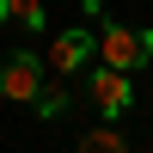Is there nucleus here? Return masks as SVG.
I'll return each mask as SVG.
<instances>
[{"instance_id":"1","label":"nucleus","mask_w":153,"mask_h":153,"mask_svg":"<svg viewBox=\"0 0 153 153\" xmlns=\"http://www.w3.org/2000/svg\"><path fill=\"white\" fill-rule=\"evenodd\" d=\"M98 55H104L110 68L135 74V68H147V61H153V31H135V25H104Z\"/></svg>"},{"instance_id":"2","label":"nucleus","mask_w":153,"mask_h":153,"mask_svg":"<svg viewBox=\"0 0 153 153\" xmlns=\"http://www.w3.org/2000/svg\"><path fill=\"white\" fill-rule=\"evenodd\" d=\"M37 92H43V61L31 49H12L0 61V98L6 104H37Z\"/></svg>"},{"instance_id":"3","label":"nucleus","mask_w":153,"mask_h":153,"mask_svg":"<svg viewBox=\"0 0 153 153\" xmlns=\"http://www.w3.org/2000/svg\"><path fill=\"white\" fill-rule=\"evenodd\" d=\"M86 92H92V104H98V110H104V117H110V123H117V117H123V110H129V104H135V86H129V74H123V68H110V61H104V68H98V74H92V86H86Z\"/></svg>"},{"instance_id":"4","label":"nucleus","mask_w":153,"mask_h":153,"mask_svg":"<svg viewBox=\"0 0 153 153\" xmlns=\"http://www.w3.org/2000/svg\"><path fill=\"white\" fill-rule=\"evenodd\" d=\"M92 55H98V31H55V37H49V61H55V74H80Z\"/></svg>"},{"instance_id":"5","label":"nucleus","mask_w":153,"mask_h":153,"mask_svg":"<svg viewBox=\"0 0 153 153\" xmlns=\"http://www.w3.org/2000/svg\"><path fill=\"white\" fill-rule=\"evenodd\" d=\"M0 25H19V31H43V0H0Z\"/></svg>"},{"instance_id":"6","label":"nucleus","mask_w":153,"mask_h":153,"mask_svg":"<svg viewBox=\"0 0 153 153\" xmlns=\"http://www.w3.org/2000/svg\"><path fill=\"white\" fill-rule=\"evenodd\" d=\"M86 147H104V153H123L129 141H123V135L110 129V117H104V129H92V135H86Z\"/></svg>"},{"instance_id":"7","label":"nucleus","mask_w":153,"mask_h":153,"mask_svg":"<svg viewBox=\"0 0 153 153\" xmlns=\"http://www.w3.org/2000/svg\"><path fill=\"white\" fill-rule=\"evenodd\" d=\"M61 110H68V92H49V86H43V92H37V117H49V123H55Z\"/></svg>"}]
</instances>
